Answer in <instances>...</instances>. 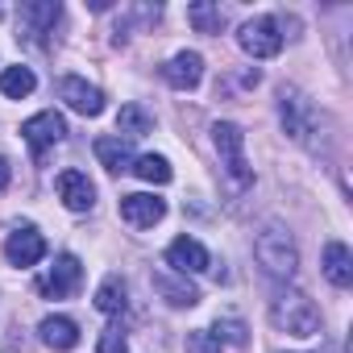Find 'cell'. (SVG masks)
I'll list each match as a JSON object with an SVG mask.
<instances>
[{
  "mask_svg": "<svg viewBox=\"0 0 353 353\" xmlns=\"http://www.w3.org/2000/svg\"><path fill=\"white\" fill-rule=\"evenodd\" d=\"M34 88H38V79H34L30 67H5V71H0V92H5L9 100H21V96H30Z\"/></svg>",
  "mask_w": 353,
  "mask_h": 353,
  "instance_id": "obj_22",
  "label": "cell"
},
{
  "mask_svg": "<svg viewBox=\"0 0 353 353\" xmlns=\"http://www.w3.org/2000/svg\"><path fill=\"white\" fill-rule=\"evenodd\" d=\"M188 21H192L200 34H221V30H225V13H221V5H208V0H196V5L188 9Z\"/></svg>",
  "mask_w": 353,
  "mask_h": 353,
  "instance_id": "obj_23",
  "label": "cell"
},
{
  "mask_svg": "<svg viewBox=\"0 0 353 353\" xmlns=\"http://www.w3.org/2000/svg\"><path fill=\"white\" fill-rule=\"evenodd\" d=\"M96 353H129V341H125V332H121V328H104V332H100V345H96Z\"/></svg>",
  "mask_w": 353,
  "mask_h": 353,
  "instance_id": "obj_25",
  "label": "cell"
},
{
  "mask_svg": "<svg viewBox=\"0 0 353 353\" xmlns=\"http://www.w3.org/2000/svg\"><path fill=\"white\" fill-rule=\"evenodd\" d=\"M212 145L221 154V166L229 174V183L237 192L254 188V170H250V158H245V133L233 125V121H216L212 125Z\"/></svg>",
  "mask_w": 353,
  "mask_h": 353,
  "instance_id": "obj_3",
  "label": "cell"
},
{
  "mask_svg": "<svg viewBox=\"0 0 353 353\" xmlns=\"http://www.w3.org/2000/svg\"><path fill=\"white\" fill-rule=\"evenodd\" d=\"M270 324L287 336H316L320 332V307L303 291H283L270 303Z\"/></svg>",
  "mask_w": 353,
  "mask_h": 353,
  "instance_id": "obj_2",
  "label": "cell"
},
{
  "mask_svg": "<svg viewBox=\"0 0 353 353\" xmlns=\"http://www.w3.org/2000/svg\"><path fill=\"white\" fill-rule=\"evenodd\" d=\"M79 283H83V266H79V258H75V254H63V258L38 279V291H42L46 299H67V295L79 291Z\"/></svg>",
  "mask_w": 353,
  "mask_h": 353,
  "instance_id": "obj_7",
  "label": "cell"
},
{
  "mask_svg": "<svg viewBox=\"0 0 353 353\" xmlns=\"http://www.w3.org/2000/svg\"><path fill=\"white\" fill-rule=\"evenodd\" d=\"M0 17H5V13H0Z\"/></svg>",
  "mask_w": 353,
  "mask_h": 353,
  "instance_id": "obj_28",
  "label": "cell"
},
{
  "mask_svg": "<svg viewBox=\"0 0 353 353\" xmlns=\"http://www.w3.org/2000/svg\"><path fill=\"white\" fill-rule=\"evenodd\" d=\"M221 332H225V341H233V345H245V328H241L237 320H229V324H221V320H216V332H212V336H221Z\"/></svg>",
  "mask_w": 353,
  "mask_h": 353,
  "instance_id": "obj_26",
  "label": "cell"
},
{
  "mask_svg": "<svg viewBox=\"0 0 353 353\" xmlns=\"http://www.w3.org/2000/svg\"><path fill=\"white\" fill-rule=\"evenodd\" d=\"M9 174H13V170H9V162H5V158H0V192H5V188H9Z\"/></svg>",
  "mask_w": 353,
  "mask_h": 353,
  "instance_id": "obj_27",
  "label": "cell"
},
{
  "mask_svg": "<svg viewBox=\"0 0 353 353\" xmlns=\"http://www.w3.org/2000/svg\"><path fill=\"white\" fill-rule=\"evenodd\" d=\"M154 291H162L170 307H196V303H200V291L188 283V274H183V279H174V274H154Z\"/></svg>",
  "mask_w": 353,
  "mask_h": 353,
  "instance_id": "obj_18",
  "label": "cell"
},
{
  "mask_svg": "<svg viewBox=\"0 0 353 353\" xmlns=\"http://www.w3.org/2000/svg\"><path fill=\"white\" fill-rule=\"evenodd\" d=\"M96 158H100V166L112 170V174L133 170V150H129L125 137H96Z\"/></svg>",
  "mask_w": 353,
  "mask_h": 353,
  "instance_id": "obj_16",
  "label": "cell"
},
{
  "mask_svg": "<svg viewBox=\"0 0 353 353\" xmlns=\"http://www.w3.org/2000/svg\"><path fill=\"white\" fill-rule=\"evenodd\" d=\"M162 216H166V204H162L158 196H145V192L121 196V221H125V225H133V229H154Z\"/></svg>",
  "mask_w": 353,
  "mask_h": 353,
  "instance_id": "obj_12",
  "label": "cell"
},
{
  "mask_svg": "<svg viewBox=\"0 0 353 353\" xmlns=\"http://www.w3.org/2000/svg\"><path fill=\"white\" fill-rule=\"evenodd\" d=\"M162 79L174 88V92H196L200 79H204V59L196 50H183V54H174L166 67H162Z\"/></svg>",
  "mask_w": 353,
  "mask_h": 353,
  "instance_id": "obj_10",
  "label": "cell"
},
{
  "mask_svg": "<svg viewBox=\"0 0 353 353\" xmlns=\"http://www.w3.org/2000/svg\"><path fill=\"white\" fill-rule=\"evenodd\" d=\"M166 266H174L179 274H200V270L212 266V258H208V250L196 237H174L166 245Z\"/></svg>",
  "mask_w": 353,
  "mask_h": 353,
  "instance_id": "obj_11",
  "label": "cell"
},
{
  "mask_svg": "<svg viewBox=\"0 0 353 353\" xmlns=\"http://www.w3.org/2000/svg\"><path fill=\"white\" fill-rule=\"evenodd\" d=\"M133 174L141 183H170L174 179V170H170V162L162 158V154H141V158H133Z\"/></svg>",
  "mask_w": 353,
  "mask_h": 353,
  "instance_id": "obj_21",
  "label": "cell"
},
{
  "mask_svg": "<svg viewBox=\"0 0 353 353\" xmlns=\"http://www.w3.org/2000/svg\"><path fill=\"white\" fill-rule=\"evenodd\" d=\"M5 258H9L13 266H38V262L46 258V237H42L34 225H21V229L9 233V241H5Z\"/></svg>",
  "mask_w": 353,
  "mask_h": 353,
  "instance_id": "obj_9",
  "label": "cell"
},
{
  "mask_svg": "<svg viewBox=\"0 0 353 353\" xmlns=\"http://www.w3.org/2000/svg\"><path fill=\"white\" fill-rule=\"evenodd\" d=\"M254 258H258V266L270 274V279H291L295 274V266H299V250H295V241H291V233L283 229V225H266L258 237H254Z\"/></svg>",
  "mask_w": 353,
  "mask_h": 353,
  "instance_id": "obj_1",
  "label": "cell"
},
{
  "mask_svg": "<svg viewBox=\"0 0 353 353\" xmlns=\"http://www.w3.org/2000/svg\"><path fill=\"white\" fill-rule=\"evenodd\" d=\"M237 42H241V50L250 59H274L283 50V34H279V21L274 17H250L241 26Z\"/></svg>",
  "mask_w": 353,
  "mask_h": 353,
  "instance_id": "obj_5",
  "label": "cell"
},
{
  "mask_svg": "<svg viewBox=\"0 0 353 353\" xmlns=\"http://www.w3.org/2000/svg\"><path fill=\"white\" fill-rule=\"evenodd\" d=\"M59 17H63V5H59V0H46V5H21V26H26L30 38L50 34Z\"/></svg>",
  "mask_w": 353,
  "mask_h": 353,
  "instance_id": "obj_17",
  "label": "cell"
},
{
  "mask_svg": "<svg viewBox=\"0 0 353 353\" xmlns=\"http://www.w3.org/2000/svg\"><path fill=\"white\" fill-rule=\"evenodd\" d=\"M125 303H129L125 279H121V274H108V279L96 287V307H100L104 316H117V312H125Z\"/></svg>",
  "mask_w": 353,
  "mask_h": 353,
  "instance_id": "obj_19",
  "label": "cell"
},
{
  "mask_svg": "<svg viewBox=\"0 0 353 353\" xmlns=\"http://www.w3.org/2000/svg\"><path fill=\"white\" fill-rule=\"evenodd\" d=\"M54 188H59V200H63L71 212H88V208L96 204V188H92V179H88L83 170H63Z\"/></svg>",
  "mask_w": 353,
  "mask_h": 353,
  "instance_id": "obj_13",
  "label": "cell"
},
{
  "mask_svg": "<svg viewBox=\"0 0 353 353\" xmlns=\"http://www.w3.org/2000/svg\"><path fill=\"white\" fill-rule=\"evenodd\" d=\"M38 332H42V345H50L54 353H67L79 345V324L71 316H46L38 324Z\"/></svg>",
  "mask_w": 353,
  "mask_h": 353,
  "instance_id": "obj_15",
  "label": "cell"
},
{
  "mask_svg": "<svg viewBox=\"0 0 353 353\" xmlns=\"http://www.w3.org/2000/svg\"><path fill=\"white\" fill-rule=\"evenodd\" d=\"M59 100H67V108H75L79 117H100V112H104V92L92 88V83L79 79V75L59 79Z\"/></svg>",
  "mask_w": 353,
  "mask_h": 353,
  "instance_id": "obj_8",
  "label": "cell"
},
{
  "mask_svg": "<svg viewBox=\"0 0 353 353\" xmlns=\"http://www.w3.org/2000/svg\"><path fill=\"white\" fill-rule=\"evenodd\" d=\"M150 129H154V117H150L141 104H125V108L117 112V137L129 141V137H145Z\"/></svg>",
  "mask_w": 353,
  "mask_h": 353,
  "instance_id": "obj_20",
  "label": "cell"
},
{
  "mask_svg": "<svg viewBox=\"0 0 353 353\" xmlns=\"http://www.w3.org/2000/svg\"><path fill=\"white\" fill-rule=\"evenodd\" d=\"M324 279L332 283V287H353V254H349V245L345 241H328L324 245Z\"/></svg>",
  "mask_w": 353,
  "mask_h": 353,
  "instance_id": "obj_14",
  "label": "cell"
},
{
  "mask_svg": "<svg viewBox=\"0 0 353 353\" xmlns=\"http://www.w3.org/2000/svg\"><path fill=\"white\" fill-rule=\"evenodd\" d=\"M279 117H283V129H287L295 141H312V133L320 129V117H316L312 100L299 96L295 88H283V96H279Z\"/></svg>",
  "mask_w": 353,
  "mask_h": 353,
  "instance_id": "obj_4",
  "label": "cell"
},
{
  "mask_svg": "<svg viewBox=\"0 0 353 353\" xmlns=\"http://www.w3.org/2000/svg\"><path fill=\"white\" fill-rule=\"evenodd\" d=\"M188 353H225V341L212 336L208 328H196V332H188Z\"/></svg>",
  "mask_w": 353,
  "mask_h": 353,
  "instance_id": "obj_24",
  "label": "cell"
},
{
  "mask_svg": "<svg viewBox=\"0 0 353 353\" xmlns=\"http://www.w3.org/2000/svg\"><path fill=\"white\" fill-rule=\"evenodd\" d=\"M21 137H26V145L34 150V158H42L46 150H54L63 137H67V121L50 108V112H38V117H30L26 125H21Z\"/></svg>",
  "mask_w": 353,
  "mask_h": 353,
  "instance_id": "obj_6",
  "label": "cell"
}]
</instances>
